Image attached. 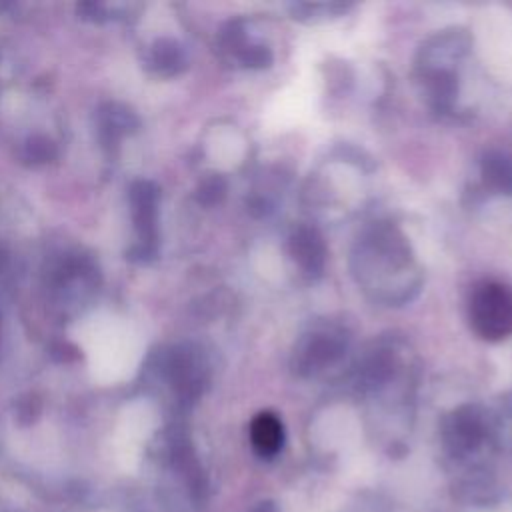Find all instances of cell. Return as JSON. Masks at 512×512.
I'll return each mask as SVG.
<instances>
[{"label":"cell","mask_w":512,"mask_h":512,"mask_svg":"<svg viewBox=\"0 0 512 512\" xmlns=\"http://www.w3.org/2000/svg\"><path fill=\"white\" fill-rule=\"evenodd\" d=\"M470 50L464 30H446L432 36L420 50L416 76L434 112L450 114L458 100V64Z\"/></svg>","instance_id":"2"},{"label":"cell","mask_w":512,"mask_h":512,"mask_svg":"<svg viewBox=\"0 0 512 512\" xmlns=\"http://www.w3.org/2000/svg\"><path fill=\"white\" fill-rule=\"evenodd\" d=\"M346 10H348V6H344V4H294L292 6L294 18H300V20H316V18H326V16H338Z\"/></svg>","instance_id":"9"},{"label":"cell","mask_w":512,"mask_h":512,"mask_svg":"<svg viewBox=\"0 0 512 512\" xmlns=\"http://www.w3.org/2000/svg\"><path fill=\"white\" fill-rule=\"evenodd\" d=\"M348 348L350 334L342 324L318 322L298 336L290 366L298 376H322L344 360Z\"/></svg>","instance_id":"3"},{"label":"cell","mask_w":512,"mask_h":512,"mask_svg":"<svg viewBox=\"0 0 512 512\" xmlns=\"http://www.w3.org/2000/svg\"><path fill=\"white\" fill-rule=\"evenodd\" d=\"M232 44L236 48V54L240 62L248 68H266L272 62V50L268 44L254 40L246 34V30H234L232 32Z\"/></svg>","instance_id":"8"},{"label":"cell","mask_w":512,"mask_h":512,"mask_svg":"<svg viewBox=\"0 0 512 512\" xmlns=\"http://www.w3.org/2000/svg\"><path fill=\"white\" fill-rule=\"evenodd\" d=\"M250 438L258 454L272 456L280 450L284 440V428L276 414L260 412L250 426Z\"/></svg>","instance_id":"7"},{"label":"cell","mask_w":512,"mask_h":512,"mask_svg":"<svg viewBox=\"0 0 512 512\" xmlns=\"http://www.w3.org/2000/svg\"><path fill=\"white\" fill-rule=\"evenodd\" d=\"M480 176L486 190L494 194H512V154L490 148L480 158Z\"/></svg>","instance_id":"6"},{"label":"cell","mask_w":512,"mask_h":512,"mask_svg":"<svg viewBox=\"0 0 512 512\" xmlns=\"http://www.w3.org/2000/svg\"><path fill=\"white\" fill-rule=\"evenodd\" d=\"M352 274L376 302L400 306L420 290L422 276L404 234L388 222H376L356 240Z\"/></svg>","instance_id":"1"},{"label":"cell","mask_w":512,"mask_h":512,"mask_svg":"<svg viewBox=\"0 0 512 512\" xmlns=\"http://www.w3.org/2000/svg\"><path fill=\"white\" fill-rule=\"evenodd\" d=\"M470 328L488 342L512 336V286L500 280H480L468 296Z\"/></svg>","instance_id":"4"},{"label":"cell","mask_w":512,"mask_h":512,"mask_svg":"<svg viewBox=\"0 0 512 512\" xmlns=\"http://www.w3.org/2000/svg\"><path fill=\"white\" fill-rule=\"evenodd\" d=\"M288 254L292 262L298 266V270L308 278L322 276L326 268V242L322 234L308 224L296 226L288 236Z\"/></svg>","instance_id":"5"}]
</instances>
